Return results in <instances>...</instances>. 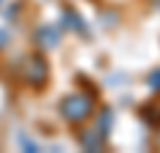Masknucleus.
<instances>
[{
	"label": "nucleus",
	"mask_w": 160,
	"mask_h": 153,
	"mask_svg": "<svg viewBox=\"0 0 160 153\" xmlns=\"http://www.w3.org/2000/svg\"><path fill=\"white\" fill-rule=\"evenodd\" d=\"M93 108H96V103H93V96H91V93L74 91V93H67L65 98L60 100L58 113H60V117L67 125L79 127L93 115Z\"/></svg>",
	"instance_id": "f257e3e1"
},
{
	"label": "nucleus",
	"mask_w": 160,
	"mask_h": 153,
	"mask_svg": "<svg viewBox=\"0 0 160 153\" xmlns=\"http://www.w3.org/2000/svg\"><path fill=\"white\" fill-rule=\"evenodd\" d=\"M19 79L24 81L27 86L36 89V91L43 89L48 84V79H50V65H48V60L41 53L27 55L19 65Z\"/></svg>",
	"instance_id": "f03ea898"
},
{
	"label": "nucleus",
	"mask_w": 160,
	"mask_h": 153,
	"mask_svg": "<svg viewBox=\"0 0 160 153\" xmlns=\"http://www.w3.org/2000/svg\"><path fill=\"white\" fill-rule=\"evenodd\" d=\"M77 141H79V146L84 148V151H103V146H105V136L100 134L98 127H84V129H79L77 132Z\"/></svg>",
	"instance_id": "7ed1b4c3"
},
{
	"label": "nucleus",
	"mask_w": 160,
	"mask_h": 153,
	"mask_svg": "<svg viewBox=\"0 0 160 153\" xmlns=\"http://www.w3.org/2000/svg\"><path fill=\"white\" fill-rule=\"evenodd\" d=\"M60 27H55V24H41V27H36L33 29V33H31V38H33V43L38 48H55L58 43H60Z\"/></svg>",
	"instance_id": "20e7f679"
},
{
	"label": "nucleus",
	"mask_w": 160,
	"mask_h": 153,
	"mask_svg": "<svg viewBox=\"0 0 160 153\" xmlns=\"http://www.w3.org/2000/svg\"><path fill=\"white\" fill-rule=\"evenodd\" d=\"M62 27H67L69 31L86 33V24H84V19H81L79 12H77V10H72V7H67L65 12H62Z\"/></svg>",
	"instance_id": "39448f33"
},
{
	"label": "nucleus",
	"mask_w": 160,
	"mask_h": 153,
	"mask_svg": "<svg viewBox=\"0 0 160 153\" xmlns=\"http://www.w3.org/2000/svg\"><path fill=\"white\" fill-rule=\"evenodd\" d=\"M139 115H141V120L146 122V125H151V127L160 125V105L158 103H146V105H141Z\"/></svg>",
	"instance_id": "423d86ee"
},
{
	"label": "nucleus",
	"mask_w": 160,
	"mask_h": 153,
	"mask_svg": "<svg viewBox=\"0 0 160 153\" xmlns=\"http://www.w3.org/2000/svg\"><path fill=\"white\" fill-rule=\"evenodd\" d=\"M96 127H98L100 134L108 139V134L112 129V110H110V108H100L98 113H96Z\"/></svg>",
	"instance_id": "0eeeda50"
},
{
	"label": "nucleus",
	"mask_w": 160,
	"mask_h": 153,
	"mask_svg": "<svg viewBox=\"0 0 160 153\" xmlns=\"http://www.w3.org/2000/svg\"><path fill=\"white\" fill-rule=\"evenodd\" d=\"M146 84L151 86V91H160V67L155 72H151V77L146 79Z\"/></svg>",
	"instance_id": "6e6552de"
},
{
	"label": "nucleus",
	"mask_w": 160,
	"mask_h": 153,
	"mask_svg": "<svg viewBox=\"0 0 160 153\" xmlns=\"http://www.w3.org/2000/svg\"><path fill=\"white\" fill-rule=\"evenodd\" d=\"M7 43H10V36H7V31H5V29H0V50H2V48H5Z\"/></svg>",
	"instance_id": "1a4fd4ad"
}]
</instances>
